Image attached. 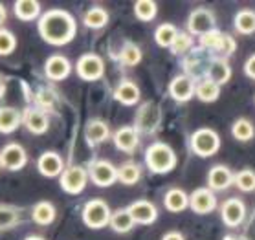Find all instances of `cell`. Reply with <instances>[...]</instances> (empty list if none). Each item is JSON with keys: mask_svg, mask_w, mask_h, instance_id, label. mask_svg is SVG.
I'll return each mask as SVG.
<instances>
[{"mask_svg": "<svg viewBox=\"0 0 255 240\" xmlns=\"http://www.w3.org/2000/svg\"><path fill=\"white\" fill-rule=\"evenodd\" d=\"M162 240H186V239H184V235L178 233V231H169V233L163 235Z\"/></svg>", "mask_w": 255, "mask_h": 240, "instance_id": "cell-44", "label": "cell"}, {"mask_svg": "<svg viewBox=\"0 0 255 240\" xmlns=\"http://www.w3.org/2000/svg\"><path fill=\"white\" fill-rule=\"evenodd\" d=\"M111 134L109 130V125L101 121V119H94L87 125V130H85V138H87V143L90 147H96L99 143H103Z\"/></svg>", "mask_w": 255, "mask_h": 240, "instance_id": "cell-22", "label": "cell"}, {"mask_svg": "<svg viewBox=\"0 0 255 240\" xmlns=\"http://www.w3.org/2000/svg\"><path fill=\"white\" fill-rule=\"evenodd\" d=\"M55 215H57V211L50 202H39L31 211L33 222L39 224V226H50L55 220Z\"/></svg>", "mask_w": 255, "mask_h": 240, "instance_id": "cell-26", "label": "cell"}, {"mask_svg": "<svg viewBox=\"0 0 255 240\" xmlns=\"http://www.w3.org/2000/svg\"><path fill=\"white\" fill-rule=\"evenodd\" d=\"M230 77H232V68H230V65H228L224 59H215L208 70L209 81L221 86V84L230 81Z\"/></svg>", "mask_w": 255, "mask_h": 240, "instance_id": "cell-24", "label": "cell"}, {"mask_svg": "<svg viewBox=\"0 0 255 240\" xmlns=\"http://www.w3.org/2000/svg\"><path fill=\"white\" fill-rule=\"evenodd\" d=\"M145 163L154 174H167L176 167V154L167 143H152L145 151Z\"/></svg>", "mask_w": 255, "mask_h": 240, "instance_id": "cell-2", "label": "cell"}, {"mask_svg": "<svg viewBox=\"0 0 255 240\" xmlns=\"http://www.w3.org/2000/svg\"><path fill=\"white\" fill-rule=\"evenodd\" d=\"M134 13H136V17L139 20H143V22H151L152 18L156 17L158 13V4L154 0H139L134 4Z\"/></svg>", "mask_w": 255, "mask_h": 240, "instance_id": "cell-32", "label": "cell"}, {"mask_svg": "<svg viewBox=\"0 0 255 240\" xmlns=\"http://www.w3.org/2000/svg\"><path fill=\"white\" fill-rule=\"evenodd\" d=\"M114 97H116L122 105L132 106L139 101V88L132 81H122L114 90Z\"/></svg>", "mask_w": 255, "mask_h": 240, "instance_id": "cell-21", "label": "cell"}, {"mask_svg": "<svg viewBox=\"0 0 255 240\" xmlns=\"http://www.w3.org/2000/svg\"><path fill=\"white\" fill-rule=\"evenodd\" d=\"M88 182V170L81 165H72L68 169L63 170L61 174V187L64 193L79 194L83 189L87 187Z\"/></svg>", "mask_w": 255, "mask_h": 240, "instance_id": "cell-7", "label": "cell"}, {"mask_svg": "<svg viewBox=\"0 0 255 240\" xmlns=\"http://www.w3.org/2000/svg\"><path fill=\"white\" fill-rule=\"evenodd\" d=\"M22 123L31 134H44L48 127H50V119H48V116L42 110L28 108L22 114Z\"/></svg>", "mask_w": 255, "mask_h": 240, "instance_id": "cell-18", "label": "cell"}, {"mask_svg": "<svg viewBox=\"0 0 255 240\" xmlns=\"http://www.w3.org/2000/svg\"><path fill=\"white\" fill-rule=\"evenodd\" d=\"M215 26H217V20H215V15L211 9L208 7H197L193 9L189 18H187V29L193 35H206V33H211L215 31Z\"/></svg>", "mask_w": 255, "mask_h": 240, "instance_id": "cell-6", "label": "cell"}, {"mask_svg": "<svg viewBox=\"0 0 255 240\" xmlns=\"http://www.w3.org/2000/svg\"><path fill=\"white\" fill-rule=\"evenodd\" d=\"M0 169H2V165H0Z\"/></svg>", "mask_w": 255, "mask_h": 240, "instance_id": "cell-49", "label": "cell"}, {"mask_svg": "<svg viewBox=\"0 0 255 240\" xmlns=\"http://www.w3.org/2000/svg\"><path fill=\"white\" fill-rule=\"evenodd\" d=\"M195 82H193L191 77L187 76H178L174 77L171 84H169V94L171 97L180 103H184V101H189L195 95Z\"/></svg>", "mask_w": 255, "mask_h": 240, "instance_id": "cell-16", "label": "cell"}, {"mask_svg": "<svg viewBox=\"0 0 255 240\" xmlns=\"http://www.w3.org/2000/svg\"><path fill=\"white\" fill-rule=\"evenodd\" d=\"M235 29L243 35H252L255 33V11L252 9H241V11L235 15Z\"/></svg>", "mask_w": 255, "mask_h": 240, "instance_id": "cell-27", "label": "cell"}, {"mask_svg": "<svg viewBox=\"0 0 255 240\" xmlns=\"http://www.w3.org/2000/svg\"><path fill=\"white\" fill-rule=\"evenodd\" d=\"M233 183L244 193H252V191H255V172L252 169L239 170L233 178Z\"/></svg>", "mask_w": 255, "mask_h": 240, "instance_id": "cell-35", "label": "cell"}, {"mask_svg": "<svg viewBox=\"0 0 255 240\" xmlns=\"http://www.w3.org/2000/svg\"><path fill=\"white\" fill-rule=\"evenodd\" d=\"M37 103L41 106H52L55 103V94H53V90L50 88H42L37 92Z\"/></svg>", "mask_w": 255, "mask_h": 240, "instance_id": "cell-42", "label": "cell"}, {"mask_svg": "<svg viewBox=\"0 0 255 240\" xmlns=\"http://www.w3.org/2000/svg\"><path fill=\"white\" fill-rule=\"evenodd\" d=\"M22 123V114L13 108V106H0V132L9 134L20 127Z\"/></svg>", "mask_w": 255, "mask_h": 240, "instance_id": "cell-20", "label": "cell"}, {"mask_svg": "<svg viewBox=\"0 0 255 240\" xmlns=\"http://www.w3.org/2000/svg\"><path fill=\"white\" fill-rule=\"evenodd\" d=\"M232 134L237 141H250V140H254L255 127L250 119L241 117V119H237V121L232 125Z\"/></svg>", "mask_w": 255, "mask_h": 240, "instance_id": "cell-29", "label": "cell"}, {"mask_svg": "<svg viewBox=\"0 0 255 240\" xmlns=\"http://www.w3.org/2000/svg\"><path fill=\"white\" fill-rule=\"evenodd\" d=\"M111 228L116 231V233H127L134 228V220L132 217L128 215L127 209H122V211H116L111 217Z\"/></svg>", "mask_w": 255, "mask_h": 240, "instance_id": "cell-33", "label": "cell"}, {"mask_svg": "<svg viewBox=\"0 0 255 240\" xmlns=\"http://www.w3.org/2000/svg\"><path fill=\"white\" fill-rule=\"evenodd\" d=\"M111 207L105 200H90L83 209V222L90 229H101L107 224H111Z\"/></svg>", "mask_w": 255, "mask_h": 240, "instance_id": "cell-4", "label": "cell"}, {"mask_svg": "<svg viewBox=\"0 0 255 240\" xmlns=\"http://www.w3.org/2000/svg\"><path fill=\"white\" fill-rule=\"evenodd\" d=\"M76 18L64 9H50L39 20V33L48 44L63 46L76 37Z\"/></svg>", "mask_w": 255, "mask_h": 240, "instance_id": "cell-1", "label": "cell"}, {"mask_svg": "<svg viewBox=\"0 0 255 240\" xmlns=\"http://www.w3.org/2000/svg\"><path fill=\"white\" fill-rule=\"evenodd\" d=\"M120 61L125 66H136L141 61V50L134 42H127L120 52Z\"/></svg>", "mask_w": 255, "mask_h": 240, "instance_id": "cell-36", "label": "cell"}, {"mask_svg": "<svg viewBox=\"0 0 255 240\" xmlns=\"http://www.w3.org/2000/svg\"><path fill=\"white\" fill-rule=\"evenodd\" d=\"M4 20H6V7L0 4V26L4 24Z\"/></svg>", "mask_w": 255, "mask_h": 240, "instance_id": "cell-45", "label": "cell"}, {"mask_svg": "<svg viewBox=\"0 0 255 240\" xmlns=\"http://www.w3.org/2000/svg\"><path fill=\"white\" fill-rule=\"evenodd\" d=\"M176 35H178L176 28H174L173 24L165 22L156 29L154 39H156V44H160L162 48H171V44H173L174 37H176Z\"/></svg>", "mask_w": 255, "mask_h": 240, "instance_id": "cell-34", "label": "cell"}, {"mask_svg": "<svg viewBox=\"0 0 255 240\" xmlns=\"http://www.w3.org/2000/svg\"><path fill=\"white\" fill-rule=\"evenodd\" d=\"M189 207L193 211L198 213V215H208L217 207V198L211 189H197L193 191L191 196H189Z\"/></svg>", "mask_w": 255, "mask_h": 240, "instance_id": "cell-13", "label": "cell"}, {"mask_svg": "<svg viewBox=\"0 0 255 240\" xmlns=\"http://www.w3.org/2000/svg\"><path fill=\"white\" fill-rule=\"evenodd\" d=\"M139 178H141V169H139L138 165L132 163V161H128V163H123L120 169H118V180L125 185H134V183L139 182Z\"/></svg>", "mask_w": 255, "mask_h": 240, "instance_id": "cell-30", "label": "cell"}, {"mask_svg": "<svg viewBox=\"0 0 255 240\" xmlns=\"http://www.w3.org/2000/svg\"><path fill=\"white\" fill-rule=\"evenodd\" d=\"M222 41H224V33L219 31V29H215L211 33H206V35L200 37V44H202L204 48L211 50L213 53H219V50H221V46H222Z\"/></svg>", "mask_w": 255, "mask_h": 240, "instance_id": "cell-37", "label": "cell"}, {"mask_svg": "<svg viewBox=\"0 0 255 240\" xmlns=\"http://www.w3.org/2000/svg\"><path fill=\"white\" fill-rule=\"evenodd\" d=\"M13 11H15L17 18L29 22V20H35L41 15V2H37V0H17L15 6H13Z\"/></svg>", "mask_w": 255, "mask_h": 240, "instance_id": "cell-23", "label": "cell"}, {"mask_svg": "<svg viewBox=\"0 0 255 240\" xmlns=\"http://www.w3.org/2000/svg\"><path fill=\"white\" fill-rule=\"evenodd\" d=\"M114 143L122 153H134L139 143V132L136 127H122L114 132Z\"/></svg>", "mask_w": 255, "mask_h": 240, "instance_id": "cell-19", "label": "cell"}, {"mask_svg": "<svg viewBox=\"0 0 255 240\" xmlns=\"http://www.w3.org/2000/svg\"><path fill=\"white\" fill-rule=\"evenodd\" d=\"M163 204H165V209H167V211L180 213L189 205V198H187V194L184 193L182 189H171V191H167V194H165Z\"/></svg>", "mask_w": 255, "mask_h": 240, "instance_id": "cell-25", "label": "cell"}, {"mask_svg": "<svg viewBox=\"0 0 255 240\" xmlns=\"http://www.w3.org/2000/svg\"><path fill=\"white\" fill-rule=\"evenodd\" d=\"M77 76L85 79V81H98L105 74V63L103 59L96 55V53H85L81 59L77 61Z\"/></svg>", "mask_w": 255, "mask_h": 240, "instance_id": "cell-8", "label": "cell"}, {"mask_svg": "<svg viewBox=\"0 0 255 240\" xmlns=\"http://www.w3.org/2000/svg\"><path fill=\"white\" fill-rule=\"evenodd\" d=\"M195 94H197L198 99L204 101V103H213V101L221 95V86L211 82L209 79H206V81H202L195 88Z\"/></svg>", "mask_w": 255, "mask_h": 240, "instance_id": "cell-31", "label": "cell"}, {"mask_svg": "<svg viewBox=\"0 0 255 240\" xmlns=\"http://www.w3.org/2000/svg\"><path fill=\"white\" fill-rule=\"evenodd\" d=\"M17 48V39L9 29L0 28V55H9Z\"/></svg>", "mask_w": 255, "mask_h": 240, "instance_id": "cell-39", "label": "cell"}, {"mask_svg": "<svg viewBox=\"0 0 255 240\" xmlns=\"http://www.w3.org/2000/svg\"><path fill=\"white\" fill-rule=\"evenodd\" d=\"M88 176L99 187H111V185H114L118 182V169L112 163L105 161V160H98V161L90 163Z\"/></svg>", "mask_w": 255, "mask_h": 240, "instance_id": "cell-9", "label": "cell"}, {"mask_svg": "<svg viewBox=\"0 0 255 240\" xmlns=\"http://www.w3.org/2000/svg\"><path fill=\"white\" fill-rule=\"evenodd\" d=\"M221 217L222 222L230 226V228H237L241 226L246 217V205L243 200L239 198H228L221 207Z\"/></svg>", "mask_w": 255, "mask_h": 240, "instance_id": "cell-11", "label": "cell"}, {"mask_svg": "<svg viewBox=\"0 0 255 240\" xmlns=\"http://www.w3.org/2000/svg\"><path fill=\"white\" fill-rule=\"evenodd\" d=\"M244 74H246L250 79H254L255 81V53L254 55H250L248 61L244 63Z\"/></svg>", "mask_w": 255, "mask_h": 240, "instance_id": "cell-43", "label": "cell"}, {"mask_svg": "<svg viewBox=\"0 0 255 240\" xmlns=\"http://www.w3.org/2000/svg\"><path fill=\"white\" fill-rule=\"evenodd\" d=\"M37 167L41 170L42 176L46 178H55V176H61L64 170V161L61 158V154L53 153V151H48V153L41 154V158L37 161Z\"/></svg>", "mask_w": 255, "mask_h": 240, "instance_id": "cell-14", "label": "cell"}, {"mask_svg": "<svg viewBox=\"0 0 255 240\" xmlns=\"http://www.w3.org/2000/svg\"><path fill=\"white\" fill-rule=\"evenodd\" d=\"M191 149L193 153L200 158H209L219 153L221 149V138L211 129H198L191 136Z\"/></svg>", "mask_w": 255, "mask_h": 240, "instance_id": "cell-3", "label": "cell"}, {"mask_svg": "<svg viewBox=\"0 0 255 240\" xmlns=\"http://www.w3.org/2000/svg\"><path fill=\"white\" fill-rule=\"evenodd\" d=\"M128 215L132 217L134 224H143V226H149L158 218V209L156 205L149 202V200H138L134 204L128 205Z\"/></svg>", "mask_w": 255, "mask_h": 240, "instance_id": "cell-12", "label": "cell"}, {"mask_svg": "<svg viewBox=\"0 0 255 240\" xmlns=\"http://www.w3.org/2000/svg\"><path fill=\"white\" fill-rule=\"evenodd\" d=\"M28 163V154L18 143H9L0 151V165L7 170H20Z\"/></svg>", "mask_w": 255, "mask_h": 240, "instance_id": "cell-10", "label": "cell"}, {"mask_svg": "<svg viewBox=\"0 0 255 240\" xmlns=\"http://www.w3.org/2000/svg\"><path fill=\"white\" fill-rule=\"evenodd\" d=\"M228 240H246V239H228Z\"/></svg>", "mask_w": 255, "mask_h": 240, "instance_id": "cell-47", "label": "cell"}, {"mask_svg": "<svg viewBox=\"0 0 255 240\" xmlns=\"http://www.w3.org/2000/svg\"><path fill=\"white\" fill-rule=\"evenodd\" d=\"M235 50H237V42H235V39H233L232 35L224 33V41H222V46L217 55H219L221 59H224V57H228V55H232Z\"/></svg>", "mask_w": 255, "mask_h": 240, "instance_id": "cell-41", "label": "cell"}, {"mask_svg": "<svg viewBox=\"0 0 255 240\" xmlns=\"http://www.w3.org/2000/svg\"><path fill=\"white\" fill-rule=\"evenodd\" d=\"M160 119H162V108L156 103L147 101L138 110V116H136V130L143 132V134H152L158 129Z\"/></svg>", "mask_w": 255, "mask_h": 240, "instance_id": "cell-5", "label": "cell"}, {"mask_svg": "<svg viewBox=\"0 0 255 240\" xmlns=\"http://www.w3.org/2000/svg\"><path fill=\"white\" fill-rule=\"evenodd\" d=\"M233 178L235 174L226 165H215L208 172V185L211 191H224L233 183Z\"/></svg>", "mask_w": 255, "mask_h": 240, "instance_id": "cell-17", "label": "cell"}, {"mask_svg": "<svg viewBox=\"0 0 255 240\" xmlns=\"http://www.w3.org/2000/svg\"><path fill=\"white\" fill-rule=\"evenodd\" d=\"M18 222V211L15 207H7V205H0V231L2 229H9Z\"/></svg>", "mask_w": 255, "mask_h": 240, "instance_id": "cell-38", "label": "cell"}, {"mask_svg": "<svg viewBox=\"0 0 255 240\" xmlns=\"http://www.w3.org/2000/svg\"><path fill=\"white\" fill-rule=\"evenodd\" d=\"M83 22L90 29H101L109 24V13L105 11L103 7H90L83 17Z\"/></svg>", "mask_w": 255, "mask_h": 240, "instance_id": "cell-28", "label": "cell"}, {"mask_svg": "<svg viewBox=\"0 0 255 240\" xmlns=\"http://www.w3.org/2000/svg\"><path fill=\"white\" fill-rule=\"evenodd\" d=\"M0 88H2V81H0Z\"/></svg>", "mask_w": 255, "mask_h": 240, "instance_id": "cell-48", "label": "cell"}, {"mask_svg": "<svg viewBox=\"0 0 255 240\" xmlns=\"http://www.w3.org/2000/svg\"><path fill=\"white\" fill-rule=\"evenodd\" d=\"M72 65L64 55H52L44 65V74L52 81H63L70 76Z\"/></svg>", "mask_w": 255, "mask_h": 240, "instance_id": "cell-15", "label": "cell"}, {"mask_svg": "<svg viewBox=\"0 0 255 240\" xmlns=\"http://www.w3.org/2000/svg\"><path fill=\"white\" fill-rule=\"evenodd\" d=\"M191 35H187V33H178V35L174 37L173 44H171V52L174 53V55H184V53L191 48Z\"/></svg>", "mask_w": 255, "mask_h": 240, "instance_id": "cell-40", "label": "cell"}, {"mask_svg": "<svg viewBox=\"0 0 255 240\" xmlns=\"http://www.w3.org/2000/svg\"><path fill=\"white\" fill-rule=\"evenodd\" d=\"M26 240H44V239H42V237H35L33 235V237H28Z\"/></svg>", "mask_w": 255, "mask_h": 240, "instance_id": "cell-46", "label": "cell"}]
</instances>
